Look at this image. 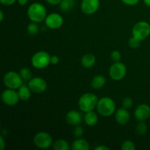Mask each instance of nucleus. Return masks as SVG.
I'll list each match as a JSON object with an SVG mask.
<instances>
[{"instance_id": "f257e3e1", "label": "nucleus", "mask_w": 150, "mask_h": 150, "mask_svg": "<svg viewBox=\"0 0 150 150\" xmlns=\"http://www.w3.org/2000/svg\"><path fill=\"white\" fill-rule=\"evenodd\" d=\"M28 18L32 21L36 22V23H40V22L45 21L47 16V10L43 4L39 2L32 3L29 5L27 10Z\"/></svg>"}, {"instance_id": "f03ea898", "label": "nucleus", "mask_w": 150, "mask_h": 150, "mask_svg": "<svg viewBox=\"0 0 150 150\" xmlns=\"http://www.w3.org/2000/svg\"><path fill=\"white\" fill-rule=\"evenodd\" d=\"M96 108L98 112L101 116L108 117L115 112L116 103L111 98L108 97H103L98 100Z\"/></svg>"}, {"instance_id": "7ed1b4c3", "label": "nucleus", "mask_w": 150, "mask_h": 150, "mask_svg": "<svg viewBox=\"0 0 150 150\" xmlns=\"http://www.w3.org/2000/svg\"><path fill=\"white\" fill-rule=\"evenodd\" d=\"M99 99L98 96L92 93H85L79 100V106L83 112L93 111L96 108Z\"/></svg>"}, {"instance_id": "20e7f679", "label": "nucleus", "mask_w": 150, "mask_h": 150, "mask_svg": "<svg viewBox=\"0 0 150 150\" xmlns=\"http://www.w3.org/2000/svg\"><path fill=\"white\" fill-rule=\"evenodd\" d=\"M51 57L49 54L45 51H38L32 56L31 59L32 66L38 70L45 68L51 64Z\"/></svg>"}, {"instance_id": "39448f33", "label": "nucleus", "mask_w": 150, "mask_h": 150, "mask_svg": "<svg viewBox=\"0 0 150 150\" xmlns=\"http://www.w3.org/2000/svg\"><path fill=\"white\" fill-rule=\"evenodd\" d=\"M23 81L19 73L15 71H10L4 75L3 83L8 89H17L23 85Z\"/></svg>"}, {"instance_id": "423d86ee", "label": "nucleus", "mask_w": 150, "mask_h": 150, "mask_svg": "<svg viewBox=\"0 0 150 150\" xmlns=\"http://www.w3.org/2000/svg\"><path fill=\"white\" fill-rule=\"evenodd\" d=\"M150 35V24L146 21H139L133 26L132 35L140 41L144 40Z\"/></svg>"}, {"instance_id": "0eeeda50", "label": "nucleus", "mask_w": 150, "mask_h": 150, "mask_svg": "<svg viewBox=\"0 0 150 150\" xmlns=\"http://www.w3.org/2000/svg\"><path fill=\"white\" fill-rule=\"evenodd\" d=\"M34 144L40 149H48L53 144V139L49 133L40 132L37 133L33 139Z\"/></svg>"}, {"instance_id": "6e6552de", "label": "nucleus", "mask_w": 150, "mask_h": 150, "mask_svg": "<svg viewBox=\"0 0 150 150\" xmlns=\"http://www.w3.org/2000/svg\"><path fill=\"white\" fill-rule=\"evenodd\" d=\"M127 68L123 63L117 62H114L109 69V76L114 81L122 80L126 76Z\"/></svg>"}, {"instance_id": "1a4fd4ad", "label": "nucleus", "mask_w": 150, "mask_h": 150, "mask_svg": "<svg viewBox=\"0 0 150 150\" xmlns=\"http://www.w3.org/2000/svg\"><path fill=\"white\" fill-rule=\"evenodd\" d=\"M45 23L47 27L51 29H59L64 23V18L60 14L57 13H50L47 15L45 19Z\"/></svg>"}, {"instance_id": "9d476101", "label": "nucleus", "mask_w": 150, "mask_h": 150, "mask_svg": "<svg viewBox=\"0 0 150 150\" xmlns=\"http://www.w3.org/2000/svg\"><path fill=\"white\" fill-rule=\"evenodd\" d=\"M1 100L5 105L13 106L18 103L20 98H19L18 93L16 92V89L7 88V89H5L1 94Z\"/></svg>"}, {"instance_id": "9b49d317", "label": "nucleus", "mask_w": 150, "mask_h": 150, "mask_svg": "<svg viewBox=\"0 0 150 150\" xmlns=\"http://www.w3.org/2000/svg\"><path fill=\"white\" fill-rule=\"evenodd\" d=\"M28 86L32 92L40 94L45 92L47 89V83L40 77L32 78L28 82Z\"/></svg>"}, {"instance_id": "f8f14e48", "label": "nucleus", "mask_w": 150, "mask_h": 150, "mask_svg": "<svg viewBox=\"0 0 150 150\" xmlns=\"http://www.w3.org/2000/svg\"><path fill=\"white\" fill-rule=\"evenodd\" d=\"M100 7V0H82L81 9L85 14L92 15L96 13Z\"/></svg>"}, {"instance_id": "ddd939ff", "label": "nucleus", "mask_w": 150, "mask_h": 150, "mask_svg": "<svg viewBox=\"0 0 150 150\" xmlns=\"http://www.w3.org/2000/svg\"><path fill=\"white\" fill-rule=\"evenodd\" d=\"M134 117L139 122H144L150 117V107L146 104H141L136 107Z\"/></svg>"}, {"instance_id": "4468645a", "label": "nucleus", "mask_w": 150, "mask_h": 150, "mask_svg": "<svg viewBox=\"0 0 150 150\" xmlns=\"http://www.w3.org/2000/svg\"><path fill=\"white\" fill-rule=\"evenodd\" d=\"M66 122L72 126H77L82 122V115L77 111L71 110L66 114Z\"/></svg>"}, {"instance_id": "2eb2a0df", "label": "nucleus", "mask_w": 150, "mask_h": 150, "mask_svg": "<svg viewBox=\"0 0 150 150\" xmlns=\"http://www.w3.org/2000/svg\"><path fill=\"white\" fill-rule=\"evenodd\" d=\"M115 119L118 124L126 125L130 121V113L127 111V108H120L116 111Z\"/></svg>"}, {"instance_id": "dca6fc26", "label": "nucleus", "mask_w": 150, "mask_h": 150, "mask_svg": "<svg viewBox=\"0 0 150 150\" xmlns=\"http://www.w3.org/2000/svg\"><path fill=\"white\" fill-rule=\"evenodd\" d=\"M106 79L102 75H97L92 78L91 81V86L95 89H100L104 86Z\"/></svg>"}, {"instance_id": "f3484780", "label": "nucleus", "mask_w": 150, "mask_h": 150, "mask_svg": "<svg viewBox=\"0 0 150 150\" xmlns=\"http://www.w3.org/2000/svg\"><path fill=\"white\" fill-rule=\"evenodd\" d=\"M96 62V58L95 56L92 54H86L81 58V62L82 66L85 68H90Z\"/></svg>"}, {"instance_id": "a211bd4d", "label": "nucleus", "mask_w": 150, "mask_h": 150, "mask_svg": "<svg viewBox=\"0 0 150 150\" xmlns=\"http://www.w3.org/2000/svg\"><path fill=\"white\" fill-rule=\"evenodd\" d=\"M85 123L89 126H95L98 122V116L95 111H91L86 112L83 117Z\"/></svg>"}, {"instance_id": "6ab92c4d", "label": "nucleus", "mask_w": 150, "mask_h": 150, "mask_svg": "<svg viewBox=\"0 0 150 150\" xmlns=\"http://www.w3.org/2000/svg\"><path fill=\"white\" fill-rule=\"evenodd\" d=\"M72 149L73 150H88L89 149V144L85 139H76L72 144Z\"/></svg>"}, {"instance_id": "aec40b11", "label": "nucleus", "mask_w": 150, "mask_h": 150, "mask_svg": "<svg viewBox=\"0 0 150 150\" xmlns=\"http://www.w3.org/2000/svg\"><path fill=\"white\" fill-rule=\"evenodd\" d=\"M31 92H32V90L29 87V86H26V85H22L18 91L19 98L21 100L23 101L28 100L30 98Z\"/></svg>"}, {"instance_id": "412c9836", "label": "nucleus", "mask_w": 150, "mask_h": 150, "mask_svg": "<svg viewBox=\"0 0 150 150\" xmlns=\"http://www.w3.org/2000/svg\"><path fill=\"white\" fill-rule=\"evenodd\" d=\"M53 147L55 150H69L70 145L68 142L63 139L57 140L53 144Z\"/></svg>"}, {"instance_id": "4be33fe9", "label": "nucleus", "mask_w": 150, "mask_h": 150, "mask_svg": "<svg viewBox=\"0 0 150 150\" xmlns=\"http://www.w3.org/2000/svg\"><path fill=\"white\" fill-rule=\"evenodd\" d=\"M19 74H20L22 79L25 81H29L32 79V72L28 67H23V68L21 69L20 71H19Z\"/></svg>"}, {"instance_id": "5701e85b", "label": "nucleus", "mask_w": 150, "mask_h": 150, "mask_svg": "<svg viewBox=\"0 0 150 150\" xmlns=\"http://www.w3.org/2000/svg\"><path fill=\"white\" fill-rule=\"evenodd\" d=\"M26 30H27L28 34L29 35H32V36L36 35L38 33V32H39V26H38V23L32 21V23L28 24Z\"/></svg>"}, {"instance_id": "b1692460", "label": "nucleus", "mask_w": 150, "mask_h": 150, "mask_svg": "<svg viewBox=\"0 0 150 150\" xmlns=\"http://www.w3.org/2000/svg\"><path fill=\"white\" fill-rule=\"evenodd\" d=\"M59 4L62 11H68L74 5V0H62Z\"/></svg>"}, {"instance_id": "393cba45", "label": "nucleus", "mask_w": 150, "mask_h": 150, "mask_svg": "<svg viewBox=\"0 0 150 150\" xmlns=\"http://www.w3.org/2000/svg\"><path fill=\"white\" fill-rule=\"evenodd\" d=\"M136 130L138 134L140 136H143V135L146 134V133L147 132V125L144 122H139V123L136 126Z\"/></svg>"}, {"instance_id": "a878e982", "label": "nucleus", "mask_w": 150, "mask_h": 150, "mask_svg": "<svg viewBox=\"0 0 150 150\" xmlns=\"http://www.w3.org/2000/svg\"><path fill=\"white\" fill-rule=\"evenodd\" d=\"M121 149L122 150H134L136 149V145H135V143L133 142L127 140L123 142V144H122Z\"/></svg>"}, {"instance_id": "bb28decb", "label": "nucleus", "mask_w": 150, "mask_h": 150, "mask_svg": "<svg viewBox=\"0 0 150 150\" xmlns=\"http://www.w3.org/2000/svg\"><path fill=\"white\" fill-rule=\"evenodd\" d=\"M122 106L123 108H127V109H129V108H131L133 105V101L132 100L131 98H129V97H126L123 99L122 103Z\"/></svg>"}, {"instance_id": "cd10ccee", "label": "nucleus", "mask_w": 150, "mask_h": 150, "mask_svg": "<svg viewBox=\"0 0 150 150\" xmlns=\"http://www.w3.org/2000/svg\"><path fill=\"white\" fill-rule=\"evenodd\" d=\"M140 42L141 41L139 40L136 39V38H135L134 37L132 36V38H130V39H129L128 45L130 48H139V45H140Z\"/></svg>"}, {"instance_id": "c85d7f7f", "label": "nucleus", "mask_w": 150, "mask_h": 150, "mask_svg": "<svg viewBox=\"0 0 150 150\" xmlns=\"http://www.w3.org/2000/svg\"><path fill=\"white\" fill-rule=\"evenodd\" d=\"M122 58L121 53L119 51H113L111 54V59H112L113 62H120Z\"/></svg>"}, {"instance_id": "c756f323", "label": "nucleus", "mask_w": 150, "mask_h": 150, "mask_svg": "<svg viewBox=\"0 0 150 150\" xmlns=\"http://www.w3.org/2000/svg\"><path fill=\"white\" fill-rule=\"evenodd\" d=\"M73 135L76 138H80L83 136V129L81 126H76L75 128L73 129Z\"/></svg>"}, {"instance_id": "7c9ffc66", "label": "nucleus", "mask_w": 150, "mask_h": 150, "mask_svg": "<svg viewBox=\"0 0 150 150\" xmlns=\"http://www.w3.org/2000/svg\"><path fill=\"white\" fill-rule=\"evenodd\" d=\"M124 4L129 6H134L139 2L140 0H121Z\"/></svg>"}, {"instance_id": "2f4dec72", "label": "nucleus", "mask_w": 150, "mask_h": 150, "mask_svg": "<svg viewBox=\"0 0 150 150\" xmlns=\"http://www.w3.org/2000/svg\"><path fill=\"white\" fill-rule=\"evenodd\" d=\"M16 0H0V2L6 6H10L14 4Z\"/></svg>"}, {"instance_id": "473e14b6", "label": "nucleus", "mask_w": 150, "mask_h": 150, "mask_svg": "<svg viewBox=\"0 0 150 150\" xmlns=\"http://www.w3.org/2000/svg\"><path fill=\"white\" fill-rule=\"evenodd\" d=\"M59 62V59L57 56H53L51 57V64L56 65V64H58Z\"/></svg>"}, {"instance_id": "72a5a7b5", "label": "nucleus", "mask_w": 150, "mask_h": 150, "mask_svg": "<svg viewBox=\"0 0 150 150\" xmlns=\"http://www.w3.org/2000/svg\"><path fill=\"white\" fill-rule=\"evenodd\" d=\"M45 1L50 4H52V5H57V4H60L62 0H45Z\"/></svg>"}, {"instance_id": "f704fd0d", "label": "nucleus", "mask_w": 150, "mask_h": 150, "mask_svg": "<svg viewBox=\"0 0 150 150\" xmlns=\"http://www.w3.org/2000/svg\"><path fill=\"white\" fill-rule=\"evenodd\" d=\"M4 147H5V142H4V139L2 136L0 137V149L4 150Z\"/></svg>"}, {"instance_id": "c9c22d12", "label": "nucleus", "mask_w": 150, "mask_h": 150, "mask_svg": "<svg viewBox=\"0 0 150 150\" xmlns=\"http://www.w3.org/2000/svg\"><path fill=\"white\" fill-rule=\"evenodd\" d=\"M95 149L96 150H109L110 149L108 147H107V146L101 145V146H97V147H95Z\"/></svg>"}, {"instance_id": "e433bc0d", "label": "nucleus", "mask_w": 150, "mask_h": 150, "mask_svg": "<svg viewBox=\"0 0 150 150\" xmlns=\"http://www.w3.org/2000/svg\"><path fill=\"white\" fill-rule=\"evenodd\" d=\"M18 2L21 6H24L29 2V0H18Z\"/></svg>"}, {"instance_id": "4c0bfd02", "label": "nucleus", "mask_w": 150, "mask_h": 150, "mask_svg": "<svg viewBox=\"0 0 150 150\" xmlns=\"http://www.w3.org/2000/svg\"><path fill=\"white\" fill-rule=\"evenodd\" d=\"M0 21H1V22L2 21H3V19H4V13H3V11L2 10H1V11H0Z\"/></svg>"}, {"instance_id": "58836bf2", "label": "nucleus", "mask_w": 150, "mask_h": 150, "mask_svg": "<svg viewBox=\"0 0 150 150\" xmlns=\"http://www.w3.org/2000/svg\"><path fill=\"white\" fill-rule=\"evenodd\" d=\"M143 1H144V3L146 6H148V7H150V0H143Z\"/></svg>"}]
</instances>
